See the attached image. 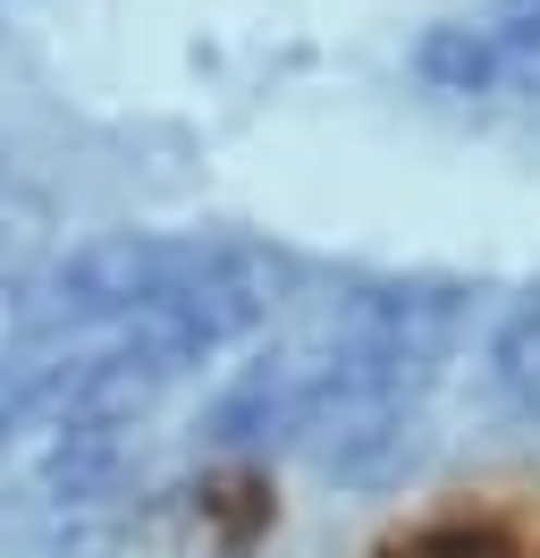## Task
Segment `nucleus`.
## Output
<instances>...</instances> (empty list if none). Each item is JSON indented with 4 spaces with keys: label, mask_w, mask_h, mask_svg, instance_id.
<instances>
[{
    "label": "nucleus",
    "mask_w": 540,
    "mask_h": 558,
    "mask_svg": "<svg viewBox=\"0 0 540 558\" xmlns=\"http://www.w3.org/2000/svg\"><path fill=\"white\" fill-rule=\"evenodd\" d=\"M456 288L447 279H380L287 322L254 364H236L211 398V440H312V457L371 483L414 449V407L431 389L439 355L456 348Z\"/></svg>",
    "instance_id": "1"
},
{
    "label": "nucleus",
    "mask_w": 540,
    "mask_h": 558,
    "mask_svg": "<svg viewBox=\"0 0 540 558\" xmlns=\"http://www.w3.org/2000/svg\"><path fill=\"white\" fill-rule=\"evenodd\" d=\"M524 60H540V0H490V9L456 17V26L422 51V69H431L439 85H456V94L499 85V76H515Z\"/></svg>",
    "instance_id": "2"
},
{
    "label": "nucleus",
    "mask_w": 540,
    "mask_h": 558,
    "mask_svg": "<svg viewBox=\"0 0 540 558\" xmlns=\"http://www.w3.org/2000/svg\"><path fill=\"white\" fill-rule=\"evenodd\" d=\"M380 558H540V542L499 508H439V517L405 524Z\"/></svg>",
    "instance_id": "3"
},
{
    "label": "nucleus",
    "mask_w": 540,
    "mask_h": 558,
    "mask_svg": "<svg viewBox=\"0 0 540 558\" xmlns=\"http://www.w3.org/2000/svg\"><path fill=\"white\" fill-rule=\"evenodd\" d=\"M481 373H490V398L515 423H540V288H524L499 314L490 348H481Z\"/></svg>",
    "instance_id": "4"
}]
</instances>
